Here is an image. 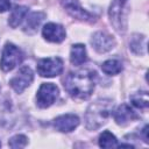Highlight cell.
Returning <instances> with one entry per match:
<instances>
[{
  "mask_svg": "<svg viewBox=\"0 0 149 149\" xmlns=\"http://www.w3.org/2000/svg\"><path fill=\"white\" fill-rule=\"evenodd\" d=\"M33 79H34V74L31 69L29 66H22L20 68L17 73L9 80V84L15 92L21 93L23 92L24 88H27L31 84Z\"/></svg>",
  "mask_w": 149,
  "mask_h": 149,
  "instance_id": "obj_6",
  "label": "cell"
},
{
  "mask_svg": "<svg viewBox=\"0 0 149 149\" xmlns=\"http://www.w3.org/2000/svg\"><path fill=\"white\" fill-rule=\"evenodd\" d=\"M99 146L101 148H113L118 146V140L111 132L105 130L99 136Z\"/></svg>",
  "mask_w": 149,
  "mask_h": 149,
  "instance_id": "obj_18",
  "label": "cell"
},
{
  "mask_svg": "<svg viewBox=\"0 0 149 149\" xmlns=\"http://www.w3.org/2000/svg\"><path fill=\"white\" fill-rule=\"evenodd\" d=\"M91 44L95 51L102 54V52H107L112 50L115 45V41L111 35L106 34L105 31H97L92 36Z\"/></svg>",
  "mask_w": 149,
  "mask_h": 149,
  "instance_id": "obj_8",
  "label": "cell"
},
{
  "mask_svg": "<svg viewBox=\"0 0 149 149\" xmlns=\"http://www.w3.org/2000/svg\"><path fill=\"white\" fill-rule=\"evenodd\" d=\"M126 2L127 0H113L109 6V10H108V15H109L112 24L120 33L123 31L125 29L122 26V12H123Z\"/></svg>",
  "mask_w": 149,
  "mask_h": 149,
  "instance_id": "obj_9",
  "label": "cell"
},
{
  "mask_svg": "<svg viewBox=\"0 0 149 149\" xmlns=\"http://www.w3.org/2000/svg\"><path fill=\"white\" fill-rule=\"evenodd\" d=\"M130 101L132 104L141 109H144L149 106V99H148V93L146 91L143 92H136L130 95Z\"/></svg>",
  "mask_w": 149,
  "mask_h": 149,
  "instance_id": "obj_17",
  "label": "cell"
},
{
  "mask_svg": "<svg viewBox=\"0 0 149 149\" xmlns=\"http://www.w3.org/2000/svg\"><path fill=\"white\" fill-rule=\"evenodd\" d=\"M58 87L52 83H43L36 93V102L40 108L51 106L58 97Z\"/></svg>",
  "mask_w": 149,
  "mask_h": 149,
  "instance_id": "obj_5",
  "label": "cell"
},
{
  "mask_svg": "<svg viewBox=\"0 0 149 149\" xmlns=\"http://www.w3.org/2000/svg\"><path fill=\"white\" fill-rule=\"evenodd\" d=\"M148 129H149L148 125H146V126H144V128L142 129V136H143V141H144L146 143H148V142H149V137H148Z\"/></svg>",
  "mask_w": 149,
  "mask_h": 149,
  "instance_id": "obj_22",
  "label": "cell"
},
{
  "mask_svg": "<svg viewBox=\"0 0 149 149\" xmlns=\"http://www.w3.org/2000/svg\"><path fill=\"white\" fill-rule=\"evenodd\" d=\"M44 17H45L44 13H41V12L31 13L26 20V23L23 26V30L28 34H34L37 30V27L41 24V22L43 21Z\"/></svg>",
  "mask_w": 149,
  "mask_h": 149,
  "instance_id": "obj_13",
  "label": "cell"
},
{
  "mask_svg": "<svg viewBox=\"0 0 149 149\" xmlns=\"http://www.w3.org/2000/svg\"><path fill=\"white\" fill-rule=\"evenodd\" d=\"M63 7L66 9V12L72 16L76 17L78 20L81 21H86V22H93L95 20V16L91 13H88L87 10H85L78 0H61Z\"/></svg>",
  "mask_w": 149,
  "mask_h": 149,
  "instance_id": "obj_7",
  "label": "cell"
},
{
  "mask_svg": "<svg viewBox=\"0 0 149 149\" xmlns=\"http://www.w3.org/2000/svg\"><path fill=\"white\" fill-rule=\"evenodd\" d=\"M79 125V119L74 114H63L54 120V127L62 133H70Z\"/></svg>",
  "mask_w": 149,
  "mask_h": 149,
  "instance_id": "obj_11",
  "label": "cell"
},
{
  "mask_svg": "<svg viewBox=\"0 0 149 149\" xmlns=\"http://www.w3.org/2000/svg\"><path fill=\"white\" fill-rule=\"evenodd\" d=\"M23 59V54L22 51L14 45L13 43H6L2 50V56H1V62L0 66L2 71L8 72L13 70L16 65H19Z\"/></svg>",
  "mask_w": 149,
  "mask_h": 149,
  "instance_id": "obj_3",
  "label": "cell"
},
{
  "mask_svg": "<svg viewBox=\"0 0 149 149\" xmlns=\"http://www.w3.org/2000/svg\"><path fill=\"white\" fill-rule=\"evenodd\" d=\"M113 116H114L115 122H116L118 125H120V126H126V125L130 123L132 121H134V120L137 118L136 113H135L128 105H126V104L120 105V106L114 111Z\"/></svg>",
  "mask_w": 149,
  "mask_h": 149,
  "instance_id": "obj_12",
  "label": "cell"
},
{
  "mask_svg": "<svg viewBox=\"0 0 149 149\" xmlns=\"http://www.w3.org/2000/svg\"><path fill=\"white\" fill-rule=\"evenodd\" d=\"M95 80L97 72L94 70L85 69L70 72L64 79V88L73 99L84 100L92 94Z\"/></svg>",
  "mask_w": 149,
  "mask_h": 149,
  "instance_id": "obj_1",
  "label": "cell"
},
{
  "mask_svg": "<svg viewBox=\"0 0 149 149\" xmlns=\"http://www.w3.org/2000/svg\"><path fill=\"white\" fill-rule=\"evenodd\" d=\"M113 101L111 99H99L90 105L85 113L86 128L90 130H97L106 123L107 119L112 114Z\"/></svg>",
  "mask_w": 149,
  "mask_h": 149,
  "instance_id": "obj_2",
  "label": "cell"
},
{
  "mask_svg": "<svg viewBox=\"0 0 149 149\" xmlns=\"http://www.w3.org/2000/svg\"><path fill=\"white\" fill-rule=\"evenodd\" d=\"M70 61L73 65H81L87 61V55H86V48L84 44H74L71 48L70 52Z\"/></svg>",
  "mask_w": 149,
  "mask_h": 149,
  "instance_id": "obj_14",
  "label": "cell"
},
{
  "mask_svg": "<svg viewBox=\"0 0 149 149\" xmlns=\"http://www.w3.org/2000/svg\"><path fill=\"white\" fill-rule=\"evenodd\" d=\"M27 143H28L27 137H26L24 135H21V134L13 136V137L8 141V146H9L10 148H23V147L27 146Z\"/></svg>",
  "mask_w": 149,
  "mask_h": 149,
  "instance_id": "obj_20",
  "label": "cell"
},
{
  "mask_svg": "<svg viewBox=\"0 0 149 149\" xmlns=\"http://www.w3.org/2000/svg\"><path fill=\"white\" fill-rule=\"evenodd\" d=\"M101 70L106 73V74H118L122 71V63L118 59H108L106 62L102 63L101 65Z\"/></svg>",
  "mask_w": 149,
  "mask_h": 149,
  "instance_id": "obj_16",
  "label": "cell"
},
{
  "mask_svg": "<svg viewBox=\"0 0 149 149\" xmlns=\"http://www.w3.org/2000/svg\"><path fill=\"white\" fill-rule=\"evenodd\" d=\"M37 72L42 77L51 78L62 73L63 71V61L59 57H48L42 58L37 62L36 65Z\"/></svg>",
  "mask_w": 149,
  "mask_h": 149,
  "instance_id": "obj_4",
  "label": "cell"
},
{
  "mask_svg": "<svg viewBox=\"0 0 149 149\" xmlns=\"http://www.w3.org/2000/svg\"><path fill=\"white\" fill-rule=\"evenodd\" d=\"M130 49L137 55L144 54V51H146V37L142 35H134L132 37V41H130Z\"/></svg>",
  "mask_w": 149,
  "mask_h": 149,
  "instance_id": "obj_19",
  "label": "cell"
},
{
  "mask_svg": "<svg viewBox=\"0 0 149 149\" xmlns=\"http://www.w3.org/2000/svg\"><path fill=\"white\" fill-rule=\"evenodd\" d=\"M10 8L9 0H0V13H3Z\"/></svg>",
  "mask_w": 149,
  "mask_h": 149,
  "instance_id": "obj_21",
  "label": "cell"
},
{
  "mask_svg": "<svg viewBox=\"0 0 149 149\" xmlns=\"http://www.w3.org/2000/svg\"><path fill=\"white\" fill-rule=\"evenodd\" d=\"M28 14V8L24 7V6H16L10 15H9V19H8V24L12 27V28H16L17 26L21 24V22L23 21V19L26 17V15Z\"/></svg>",
  "mask_w": 149,
  "mask_h": 149,
  "instance_id": "obj_15",
  "label": "cell"
},
{
  "mask_svg": "<svg viewBox=\"0 0 149 149\" xmlns=\"http://www.w3.org/2000/svg\"><path fill=\"white\" fill-rule=\"evenodd\" d=\"M42 34L47 41L54 42V43L62 42L66 36V33H65V29L63 28V26H61L58 23H54V22L47 23L42 29Z\"/></svg>",
  "mask_w": 149,
  "mask_h": 149,
  "instance_id": "obj_10",
  "label": "cell"
}]
</instances>
